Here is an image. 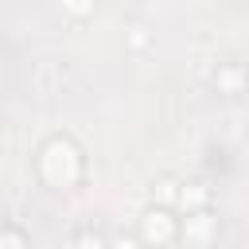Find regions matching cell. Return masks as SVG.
I'll use <instances>...</instances> for the list:
<instances>
[{
	"instance_id": "cell-1",
	"label": "cell",
	"mask_w": 249,
	"mask_h": 249,
	"mask_svg": "<svg viewBox=\"0 0 249 249\" xmlns=\"http://www.w3.org/2000/svg\"><path fill=\"white\" fill-rule=\"evenodd\" d=\"M148 237H167V222H163V214H148Z\"/></svg>"
},
{
	"instance_id": "cell-2",
	"label": "cell",
	"mask_w": 249,
	"mask_h": 249,
	"mask_svg": "<svg viewBox=\"0 0 249 249\" xmlns=\"http://www.w3.org/2000/svg\"><path fill=\"white\" fill-rule=\"evenodd\" d=\"M70 8L74 12H86V0H70Z\"/></svg>"
}]
</instances>
